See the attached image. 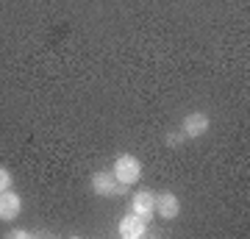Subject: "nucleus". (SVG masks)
I'll list each match as a JSON object with an SVG mask.
<instances>
[{"mask_svg":"<svg viewBox=\"0 0 250 239\" xmlns=\"http://www.w3.org/2000/svg\"><path fill=\"white\" fill-rule=\"evenodd\" d=\"M89 184H92V192H95V195H100V197L125 195V192H128V184H120L111 170H98V173L89 178Z\"/></svg>","mask_w":250,"mask_h":239,"instance_id":"f257e3e1","label":"nucleus"},{"mask_svg":"<svg viewBox=\"0 0 250 239\" xmlns=\"http://www.w3.org/2000/svg\"><path fill=\"white\" fill-rule=\"evenodd\" d=\"M111 173H114V178L120 181V184H136L139 178H142V164H139V159L136 156H131V153H120L114 161V167H111Z\"/></svg>","mask_w":250,"mask_h":239,"instance_id":"f03ea898","label":"nucleus"},{"mask_svg":"<svg viewBox=\"0 0 250 239\" xmlns=\"http://www.w3.org/2000/svg\"><path fill=\"white\" fill-rule=\"evenodd\" d=\"M131 214H136V217H142L145 222H150L153 217H156V195H153L150 189H139L134 197H131V209H128Z\"/></svg>","mask_w":250,"mask_h":239,"instance_id":"7ed1b4c3","label":"nucleus"},{"mask_svg":"<svg viewBox=\"0 0 250 239\" xmlns=\"http://www.w3.org/2000/svg\"><path fill=\"white\" fill-rule=\"evenodd\" d=\"M208 114L206 111H192V114L184 117V125H181V131L187 139H200L203 133H208Z\"/></svg>","mask_w":250,"mask_h":239,"instance_id":"20e7f679","label":"nucleus"},{"mask_svg":"<svg viewBox=\"0 0 250 239\" xmlns=\"http://www.w3.org/2000/svg\"><path fill=\"white\" fill-rule=\"evenodd\" d=\"M20 212H22V197H20L17 192H11V189L0 192V220L3 222L17 220Z\"/></svg>","mask_w":250,"mask_h":239,"instance_id":"39448f33","label":"nucleus"},{"mask_svg":"<svg viewBox=\"0 0 250 239\" xmlns=\"http://www.w3.org/2000/svg\"><path fill=\"white\" fill-rule=\"evenodd\" d=\"M156 214H159L161 220H175L181 214L178 195H172V192H159V195H156Z\"/></svg>","mask_w":250,"mask_h":239,"instance_id":"423d86ee","label":"nucleus"},{"mask_svg":"<svg viewBox=\"0 0 250 239\" xmlns=\"http://www.w3.org/2000/svg\"><path fill=\"white\" fill-rule=\"evenodd\" d=\"M117 231H120V237H123V239H139V237L147 234V222H145L142 217H136V214L128 212L123 220H120Z\"/></svg>","mask_w":250,"mask_h":239,"instance_id":"0eeeda50","label":"nucleus"},{"mask_svg":"<svg viewBox=\"0 0 250 239\" xmlns=\"http://www.w3.org/2000/svg\"><path fill=\"white\" fill-rule=\"evenodd\" d=\"M184 142H187L184 131H170L167 136H164V145H167V148H178V145H184Z\"/></svg>","mask_w":250,"mask_h":239,"instance_id":"6e6552de","label":"nucleus"},{"mask_svg":"<svg viewBox=\"0 0 250 239\" xmlns=\"http://www.w3.org/2000/svg\"><path fill=\"white\" fill-rule=\"evenodd\" d=\"M11 181H14V178H11V173L6 167H0V192L11 189Z\"/></svg>","mask_w":250,"mask_h":239,"instance_id":"1a4fd4ad","label":"nucleus"},{"mask_svg":"<svg viewBox=\"0 0 250 239\" xmlns=\"http://www.w3.org/2000/svg\"><path fill=\"white\" fill-rule=\"evenodd\" d=\"M9 237L11 239H25V237H31L28 231H22V228H14V231H9Z\"/></svg>","mask_w":250,"mask_h":239,"instance_id":"9d476101","label":"nucleus"}]
</instances>
